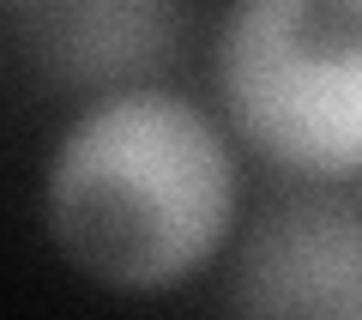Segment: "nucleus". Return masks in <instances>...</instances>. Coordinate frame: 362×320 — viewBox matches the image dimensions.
<instances>
[{
	"instance_id": "1",
	"label": "nucleus",
	"mask_w": 362,
	"mask_h": 320,
	"mask_svg": "<svg viewBox=\"0 0 362 320\" xmlns=\"http://www.w3.org/2000/svg\"><path fill=\"white\" fill-rule=\"evenodd\" d=\"M230 218V145L187 97L121 91L54 152L49 230L97 284L169 290L218 254Z\"/></svg>"
},
{
	"instance_id": "2",
	"label": "nucleus",
	"mask_w": 362,
	"mask_h": 320,
	"mask_svg": "<svg viewBox=\"0 0 362 320\" xmlns=\"http://www.w3.org/2000/svg\"><path fill=\"white\" fill-rule=\"evenodd\" d=\"M218 79L254 152L302 176H362V0H235Z\"/></svg>"
},
{
	"instance_id": "3",
	"label": "nucleus",
	"mask_w": 362,
	"mask_h": 320,
	"mask_svg": "<svg viewBox=\"0 0 362 320\" xmlns=\"http://www.w3.org/2000/svg\"><path fill=\"white\" fill-rule=\"evenodd\" d=\"M235 308L302 320H362V200H290L242 254Z\"/></svg>"
},
{
	"instance_id": "4",
	"label": "nucleus",
	"mask_w": 362,
	"mask_h": 320,
	"mask_svg": "<svg viewBox=\"0 0 362 320\" xmlns=\"http://www.w3.org/2000/svg\"><path fill=\"white\" fill-rule=\"evenodd\" d=\"M169 49V0H61L49 18V61L73 85L127 79Z\"/></svg>"
}]
</instances>
